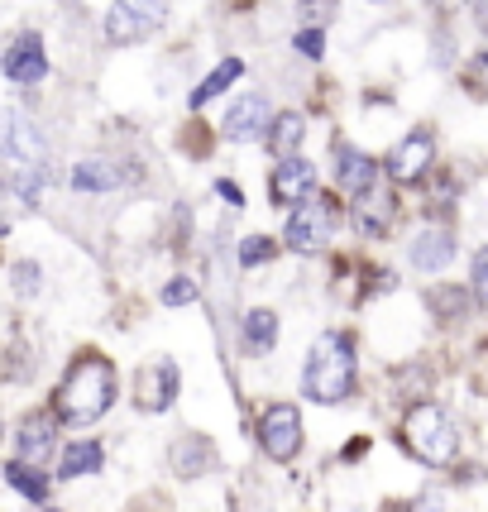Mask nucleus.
I'll list each match as a JSON object with an SVG mask.
<instances>
[{"label":"nucleus","instance_id":"a211bd4d","mask_svg":"<svg viewBox=\"0 0 488 512\" xmlns=\"http://www.w3.org/2000/svg\"><path fill=\"white\" fill-rule=\"evenodd\" d=\"M72 187L77 192H115L120 187V168H115L111 158H82L72 168Z\"/></svg>","mask_w":488,"mask_h":512},{"label":"nucleus","instance_id":"c85d7f7f","mask_svg":"<svg viewBox=\"0 0 488 512\" xmlns=\"http://www.w3.org/2000/svg\"><path fill=\"white\" fill-rule=\"evenodd\" d=\"M331 10H335V0H302V20H311L316 29L331 20Z\"/></svg>","mask_w":488,"mask_h":512},{"label":"nucleus","instance_id":"20e7f679","mask_svg":"<svg viewBox=\"0 0 488 512\" xmlns=\"http://www.w3.org/2000/svg\"><path fill=\"white\" fill-rule=\"evenodd\" d=\"M163 15H168V0H115L106 10V39L115 48L139 44L163 24Z\"/></svg>","mask_w":488,"mask_h":512},{"label":"nucleus","instance_id":"423d86ee","mask_svg":"<svg viewBox=\"0 0 488 512\" xmlns=\"http://www.w3.org/2000/svg\"><path fill=\"white\" fill-rule=\"evenodd\" d=\"M331 230H335V206L326 197H307V201H297L292 206V216H288V249H297V254H307V249H321L326 240H331Z\"/></svg>","mask_w":488,"mask_h":512},{"label":"nucleus","instance_id":"7c9ffc66","mask_svg":"<svg viewBox=\"0 0 488 512\" xmlns=\"http://www.w3.org/2000/svg\"><path fill=\"white\" fill-rule=\"evenodd\" d=\"M216 192H221V197L230 201V206H244V192L235 187V182H216Z\"/></svg>","mask_w":488,"mask_h":512},{"label":"nucleus","instance_id":"72a5a7b5","mask_svg":"<svg viewBox=\"0 0 488 512\" xmlns=\"http://www.w3.org/2000/svg\"><path fill=\"white\" fill-rule=\"evenodd\" d=\"M460 5H465V0H431V10H445V15H450V10H460Z\"/></svg>","mask_w":488,"mask_h":512},{"label":"nucleus","instance_id":"b1692460","mask_svg":"<svg viewBox=\"0 0 488 512\" xmlns=\"http://www.w3.org/2000/svg\"><path fill=\"white\" fill-rule=\"evenodd\" d=\"M426 302H431V312L441 316V321H455V316H465V307H469V297L460 288H431Z\"/></svg>","mask_w":488,"mask_h":512},{"label":"nucleus","instance_id":"6e6552de","mask_svg":"<svg viewBox=\"0 0 488 512\" xmlns=\"http://www.w3.org/2000/svg\"><path fill=\"white\" fill-rule=\"evenodd\" d=\"M268 125H273V111H268L264 96H254V91L235 96V101H230V111H225V134H230L235 144L268 139Z\"/></svg>","mask_w":488,"mask_h":512},{"label":"nucleus","instance_id":"39448f33","mask_svg":"<svg viewBox=\"0 0 488 512\" xmlns=\"http://www.w3.org/2000/svg\"><path fill=\"white\" fill-rule=\"evenodd\" d=\"M259 446H264L268 460H278V465L297 460V450H302V412H297L292 402H273L264 417H259Z\"/></svg>","mask_w":488,"mask_h":512},{"label":"nucleus","instance_id":"2eb2a0df","mask_svg":"<svg viewBox=\"0 0 488 512\" xmlns=\"http://www.w3.org/2000/svg\"><path fill=\"white\" fill-rule=\"evenodd\" d=\"M412 264L422 268V273H441L450 259H455V240H450V230H441V225H426V230H417V240H412Z\"/></svg>","mask_w":488,"mask_h":512},{"label":"nucleus","instance_id":"2f4dec72","mask_svg":"<svg viewBox=\"0 0 488 512\" xmlns=\"http://www.w3.org/2000/svg\"><path fill=\"white\" fill-rule=\"evenodd\" d=\"M474 77H479V87H488V48L474 58Z\"/></svg>","mask_w":488,"mask_h":512},{"label":"nucleus","instance_id":"c756f323","mask_svg":"<svg viewBox=\"0 0 488 512\" xmlns=\"http://www.w3.org/2000/svg\"><path fill=\"white\" fill-rule=\"evenodd\" d=\"M297 53H302V58H321V53H326V48H321V29H316V24L297 34Z\"/></svg>","mask_w":488,"mask_h":512},{"label":"nucleus","instance_id":"cd10ccee","mask_svg":"<svg viewBox=\"0 0 488 512\" xmlns=\"http://www.w3.org/2000/svg\"><path fill=\"white\" fill-rule=\"evenodd\" d=\"M474 297L488 307V245L474 254Z\"/></svg>","mask_w":488,"mask_h":512},{"label":"nucleus","instance_id":"f257e3e1","mask_svg":"<svg viewBox=\"0 0 488 512\" xmlns=\"http://www.w3.org/2000/svg\"><path fill=\"white\" fill-rule=\"evenodd\" d=\"M115 364L101 355H82L72 369H67L63 388H58V417L67 426H91L96 417H106L115 402Z\"/></svg>","mask_w":488,"mask_h":512},{"label":"nucleus","instance_id":"4468645a","mask_svg":"<svg viewBox=\"0 0 488 512\" xmlns=\"http://www.w3.org/2000/svg\"><path fill=\"white\" fill-rule=\"evenodd\" d=\"M168 465H173V474L178 479H201V474H211V469L221 465V455H216V446L206 441V436H182L178 446L168 450Z\"/></svg>","mask_w":488,"mask_h":512},{"label":"nucleus","instance_id":"4be33fe9","mask_svg":"<svg viewBox=\"0 0 488 512\" xmlns=\"http://www.w3.org/2000/svg\"><path fill=\"white\" fill-rule=\"evenodd\" d=\"M5 479H10V489H20L29 503H44L48 489H53V479H48V474H39V469L29 465V460H20V455L5 465Z\"/></svg>","mask_w":488,"mask_h":512},{"label":"nucleus","instance_id":"f704fd0d","mask_svg":"<svg viewBox=\"0 0 488 512\" xmlns=\"http://www.w3.org/2000/svg\"><path fill=\"white\" fill-rule=\"evenodd\" d=\"M44 512H63V508H44Z\"/></svg>","mask_w":488,"mask_h":512},{"label":"nucleus","instance_id":"aec40b11","mask_svg":"<svg viewBox=\"0 0 488 512\" xmlns=\"http://www.w3.org/2000/svg\"><path fill=\"white\" fill-rule=\"evenodd\" d=\"M101 465H106V450L96 446V441H72V446L63 450L58 479H82V474H96Z\"/></svg>","mask_w":488,"mask_h":512},{"label":"nucleus","instance_id":"f8f14e48","mask_svg":"<svg viewBox=\"0 0 488 512\" xmlns=\"http://www.w3.org/2000/svg\"><path fill=\"white\" fill-rule=\"evenodd\" d=\"M48 72V58H44V44H39V34H20L15 48L5 53V77L15 82V87H39Z\"/></svg>","mask_w":488,"mask_h":512},{"label":"nucleus","instance_id":"f3484780","mask_svg":"<svg viewBox=\"0 0 488 512\" xmlns=\"http://www.w3.org/2000/svg\"><path fill=\"white\" fill-rule=\"evenodd\" d=\"M355 225L364 230V235H383L388 230V221H393V192H383V187H369V192H359L355 197Z\"/></svg>","mask_w":488,"mask_h":512},{"label":"nucleus","instance_id":"1a4fd4ad","mask_svg":"<svg viewBox=\"0 0 488 512\" xmlns=\"http://www.w3.org/2000/svg\"><path fill=\"white\" fill-rule=\"evenodd\" d=\"M431 158H436V139L426 130H412L398 149L388 154V178L393 182H422L431 173Z\"/></svg>","mask_w":488,"mask_h":512},{"label":"nucleus","instance_id":"bb28decb","mask_svg":"<svg viewBox=\"0 0 488 512\" xmlns=\"http://www.w3.org/2000/svg\"><path fill=\"white\" fill-rule=\"evenodd\" d=\"M197 297H201V288L192 283V278H173L168 288L158 292V302H163V307H187V302H197Z\"/></svg>","mask_w":488,"mask_h":512},{"label":"nucleus","instance_id":"473e14b6","mask_svg":"<svg viewBox=\"0 0 488 512\" xmlns=\"http://www.w3.org/2000/svg\"><path fill=\"white\" fill-rule=\"evenodd\" d=\"M474 20H479V29L488 34V0H474Z\"/></svg>","mask_w":488,"mask_h":512},{"label":"nucleus","instance_id":"9d476101","mask_svg":"<svg viewBox=\"0 0 488 512\" xmlns=\"http://www.w3.org/2000/svg\"><path fill=\"white\" fill-rule=\"evenodd\" d=\"M178 398V364L173 359H154L139 369V407L144 412H168Z\"/></svg>","mask_w":488,"mask_h":512},{"label":"nucleus","instance_id":"dca6fc26","mask_svg":"<svg viewBox=\"0 0 488 512\" xmlns=\"http://www.w3.org/2000/svg\"><path fill=\"white\" fill-rule=\"evenodd\" d=\"M335 178H340V187H345L350 197H359V192H369L378 182V163L345 144V149H335Z\"/></svg>","mask_w":488,"mask_h":512},{"label":"nucleus","instance_id":"412c9836","mask_svg":"<svg viewBox=\"0 0 488 512\" xmlns=\"http://www.w3.org/2000/svg\"><path fill=\"white\" fill-rule=\"evenodd\" d=\"M302 134H307V125H302V115L297 111L273 115V125H268V149H273L278 158H292L297 154V144H302Z\"/></svg>","mask_w":488,"mask_h":512},{"label":"nucleus","instance_id":"9b49d317","mask_svg":"<svg viewBox=\"0 0 488 512\" xmlns=\"http://www.w3.org/2000/svg\"><path fill=\"white\" fill-rule=\"evenodd\" d=\"M311 187H316V168H311L307 158H283L278 168H273V178H268V192L278 206H297V201L311 197Z\"/></svg>","mask_w":488,"mask_h":512},{"label":"nucleus","instance_id":"a878e982","mask_svg":"<svg viewBox=\"0 0 488 512\" xmlns=\"http://www.w3.org/2000/svg\"><path fill=\"white\" fill-rule=\"evenodd\" d=\"M10 278H15V292H20V297H34V292L44 288V268L29 264V259H20V264L10 268Z\"/></svg>","mask_w":488,"mask_h":512},{"label":"nucleus","instance_id":"f03ea898","mask_svg":"<svg viewBox=\"0 0 488 512\" xmlns=\"http://www.w3.org/2000/svg\"><path fill=\"white\" fill-rule=\"evenodd\" d=\"M350 388H355V345L340 331L316 335L307 369H302V393L321 407H331V402L350 398Z\"/></svg>","mask_w":488,"mask_h":512},{"label":"nucleus","instance_id":"393cba45","mask_svg":"<svg viewBox=\"0 0 488 512\" xmlns=\"http://www.w3.org/2000/svg\"><path fill=\"white\" fill-rule=\"evenodd\" d=\"M273 254H278V245H273L268 235H249V240L240 245V264L244 268H259V264H268Z\"/></svg>","mask_w":488,"mask_h":512},{"label":"nucleus","instance_id":"7ed1b4c3","mask_svg":"<svg viewBox=\"0 0 488 512\" xmlns=\"http://www.w3.org/2000/svg\"><path fill=\"white\" fill-rule=\"evenodd\" d=\"M402 436H407L412 455L431 469H450L455 455H460V426H455V417H450L445 407H436V402L412 407L407 422H402Z\"/></svg>","mask_w":488,"mask_h":512},{"label":"nucleus","instance_id":"0eeeda50","mask_svg":"<svg viewBox=\"0 0 488 512\" xmlns=\"http://www.w3.org/2000/svg\"><path fill=\"white\" fill-rule=\"evenodd\" d=\"M5 158L10 168H34V173H48V144L39 125H29L20 111H5Z\"/></svg>","mask_w":488,"mask_h":512},{"label":"nucleus","instance_id":"5701e85b","mask_svg":"<svg viewBox=\"0 0 488 512\" xmlns=\"http://www.w3.org/2000/svg\"><path fill=\"white\" fill-rule=\"evenodd\" d=\"M240 72H244L240 58H225V63H216V72H211V77H206V82L187 96V106H192V111H201V106H206V101H216L225 87H235V82H240Z\"/></svg>","mask_w":488,"mask_h":512},{"label":"nucleus","instance_id":"6ab92c4d","mask_svg":"<svg viewBox=\"0 0 488 512\" xmlns=\"http://www.w3.org/2000/svg\"><path fill=\"white\" fill-rule=\"evenodd\" d=\"M278 345V316L268 312V307H254V312L244 316V350L249 355H268Z\"/></svg>","mask_w":488,"mask_h":512},{"label":"nucleus","instance_id":"ddd939ff","mask_svg":"<svg viewBox=\"0 0 488 512\" xmlns=\"http://www.w3.org/2000/svg\"><path fill=\"white\" fill-rule=\"evenodd\" d=\"M58 446V422L48 417V412H34V417H24L20 431H15V450H20V460L29 465H44L48 455Z\"/></svg>","mask_w":488,"mask_h":512}]
</instances>
